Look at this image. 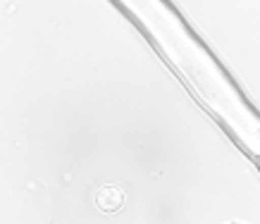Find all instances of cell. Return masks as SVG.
I'll list each match as a JSON object with an SVG mask.
<instances>
[{
	"instance_id": "obj_1",
	"label": "cell",
	"mask_w": 260,
	"mask_h": 224,
	"mask_svg": "<svg viewBox=\"0 0 260 224\" xmlns=\"http://www.w3.org/2000/svg\"><path fill=\"white\" fill-rule=\"evenodd\" d=\"M95 208L101 212H117L124 208V191L119 186H101L95 191Z\"/></svg>"
}]
</instances>
